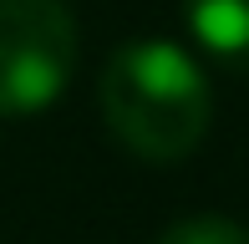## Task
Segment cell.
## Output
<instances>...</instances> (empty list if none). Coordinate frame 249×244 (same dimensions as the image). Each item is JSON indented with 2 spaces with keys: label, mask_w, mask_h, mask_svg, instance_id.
I'll list each match as a JSON object with an SVG mask.
<instances>
[{
  "label": "cell",
  "mask_w": 249,
  "mask_h": 244,
  "mask_svg": "<svg viewBox=\"0 0 249 244\" xmlns=\"http://www.w3.org/2000/svg\"><path fill=\"white\" fill-rule=\"evenodd\" d=\"M183 20L219 66L249 76V0H183Z\"/></svg>",
  "instance_id": "3"
},
{
  "label": "cell",
  "mask_w": 249,
  "mask_h": 244,
  "mask_svg": "<svg viewBox=\"0 0 249 244\" xmlns=\"http://www.w3.org/2000/svg\"><path fill=\"white\" fill-rule=\"evenodd\" d=\"M158 244H249V229L224 214H194V219L168 224L158 234Z\"/></svg>",
  "instance_id": "4"
},
{
  "label": "cell",
  "mask_w": 249,
  "mask_h": 244,
  "mask_svg": "<svg viewBox=\"0 0 249 244\" xmlns=\"http://www.w3.org/2000/svg\"><path fill=\"white\" fill-rule=\"evenodd\" d=\"M76 56L66 0H0V117L46 112L66 92Z\"/></svg>",
  "instance_id": "2"
},
{
  "label": "cell",
  "mask_w": 249,
  "mask_h": 244,
  "mask_svg": "<svg viewBox=\"0 0 249 244\" xmlns=\"http://www.w3.org/2000/svg\"><path fill=\"white\" fill-rule=\"evenodd\" d=\"M97 97L112 138L142 163L188 158L213 122V92L203 66L163 36H142L112 51Z\"/></svg>",
  "instance_id": "1"
}]
</instances>
